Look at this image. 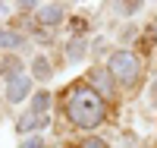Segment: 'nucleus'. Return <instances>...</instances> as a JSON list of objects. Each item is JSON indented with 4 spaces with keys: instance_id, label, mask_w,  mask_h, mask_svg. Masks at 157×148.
Wrapping results in <instances>:
<instances>
[{
    "instance_id": "f257e3e1",
    "label": "nucleus",
    "mask_w": 157,
    "mask_h": 148,
    "mask_svg": "<svg viewBox=\"0 0 157 148\" xmlns=\"http://www.w3.org/2000/svg\"><path fill=\"white\" fill-rule=\"evenodd\" d=\"M66 114H69V120L78 129H94L104 120V98L98 95L94 88L78 85L69 95V101H66Z\"/></svg>"
},
{
    "instance_id": "f03ea898",
    "label": "nucleus",
    "mask_w": 157,
    "mask_h": 148,
    "mask_svg": "<svg viewBox=\"0 0 157 148\" xmlns=\"http://www.w3.org/2000/svg\"><path fill=\"white\" fill-rule=\"evenodd\" d=\"M110 76L120 85H135V79H138V57L132 50H116L110 57Z\"/></svg>"
},
{
    "instance_id": "7ed1b4c3",
    "label": "nucleus",
    "mask_w": 157,
    "mask_h": 148,
    "mask_svg": "<svg viewBox=\"0 0 157 148\" xmlns=\"http://www.w3.org/2000/svg\"><path fill=\"white\" fill-rule=\"evenodd\" d=\"M29 88H32V82H29V76L25 73H10V82H6V98L16 104V101H22V98H29Z\"/></svg>"
},
{
    "instance_id": "20e7f679",
    "label": "nucleus",
    "mask_w": 157,
    "mask_h": 148,
    "mask_svg": "<svg viewBox=\"0 0 157 148\" xmlns=\"http://www.w3.org/2000/svg\"><path fill=\"white\" fill-rule=\"evenodd\" d=\"M41 123H47V114H35V110H29L25 117H19V123H16V129H19V132H29V129H35V126H41Z\"/></svg>"
},
{
    "instance_id": "39448f33",
    "label": "nucleus",
    "mask_w": 157,
    "mask_h": 148,
    "mask_svg": "<svg viewBox=\"0 0 157 148\" xmlns=\"http://www.w3.org/2000/svg\"><path fill=\"white\" fill-rule=\"evenodd\" d=\"M38 19H41V22H47V25H54V22H60V19H63V6H57V3L38 6Z\"/></svg>"
},
{
    "instance_id": "423d86ee",
    "label": "nucleus",
    "mask_w": 157,
    "mask_h": 148,
    "mask_svg": "<svg viewBox=\"0 0 157 148\" xmlns=\"http://www.w3.org/2000/svg\"><path fill=\"white\" fill-rule=\"evenodd\" d=\"M0 47H22V38L10 29H0Z\"/></svg>"
},
{
    "instance_id": "0eeeda50",
    "label": "nucleus",
    "mask_w": 157,
    "mask_h": 148,
    "mask_svg": "<svg viewBox=\"0 0 157 148\" xmlns=\"http://www.w3.org/2000/svg\"><path fill=\"white\" fill-rule=\"evenodd\" d=\"M47 104H50V95H47V91H38V95H35V107H32V110H35V114H41V110H47Z\"/></svg>"
},
{
    "instance_id": "6e6552de",
    "label": "nucleus",
    "mask_w": 157,
    "mask_h": 148,
    "mask_svg": "<svg viewBox=\"0 0 157 148\" xmlns=\"http://www.w3.org/2000/svg\"><path fill=\"white\" fill-rule=\"evenodd\" d=\"M35 76H38V79H50V66H47L44 57H41V60H35Z\"/></svg>"
},
{
    "instance_id": "1a4fd4ad",
    "label": "nucleus",
    "mask_w": 157,
    "mask_h": 148,
    "mask_svg": "<svg viewBox=\"0 0 157 148\" xmlns=\"http://www.w3.org/2000/svg\"><path fill=\"white\" fill-rule=\"evenodd\" d=\"M91 82H98V85H101V91H110V79L104 76V73H91Z\"/></svg>"
},
{
    "instance_id": "9d476101",
    "label": "nucleus",
    "mask_w": 157,
    "mask_h": 148,
    "mask_svg": "<svg viewBox=\"0 0 157 148\" xmlns=\"http://www.w3.org/2000/svg\"><path fill=\"white\" fill-rule=\"evenodd\" d=\"M66 54H69L72 60H78V57H82V41H75L72 47H66Z\"/></svg>"
},
{
    "instance_id": "9b49d317",
    "label": "nucleus",
    "mask_w": 157,
    "mask_h": 148,
    "mask_svg": "<svg viewBox=\"0 0 157 148\" xmlns=\"http://www.w3.org/2000/svg\"><path fill=\"white\" fill-rule=\"evenodd\" d=\"M19 148H44V139H25Z\"/></svg>"
},
{
    "instance_id": "f8f14e48",
    "label": "nucleus",
    "mask_w": 157,
    "mask_h": 148,
    "mask_svg": "<svg viewBox=\"0 0 157 148\" xmlns=\"http://www.w3.org/2000/svg\"><path fill=\"white\" fill-rule=\"evenodd\" d=\"M82 148H107V145H104V139H85Z\"/></svg>"
}]
</instances>
